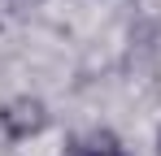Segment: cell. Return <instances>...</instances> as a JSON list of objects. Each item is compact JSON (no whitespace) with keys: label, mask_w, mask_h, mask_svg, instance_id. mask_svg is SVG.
Returning a JSON list of instances; mask_svg holds the SVG:
<instances>
[{"label":"cell","mask_w":161,"mask_h":156,"mask_svg":"<svg viewBox=\"0 0 161 156\" xmlns=\"http://www.w3.org/2000/svg\"><path fill=\"white\" fill-rule=\"evenodd\" d=\"M44 104L39 100H13L4 113H0V126H4V134L9 139H31L35 130H44Z\"/></svg>","instance_id":"1"},{"label":"cell","mask_w":161,"mask_h":156,"mask_svg":"<svg viewBox=\"0 0 161 156\" xmlns=\"http://www.w3.org/2000/svg\"><path fill=\"white\" fill-rule=\"evenodd\" d=\"M113 156H126V152H122V148H118V152H113Z\"/></svg>","instance_id":"2"}]
</instances>
